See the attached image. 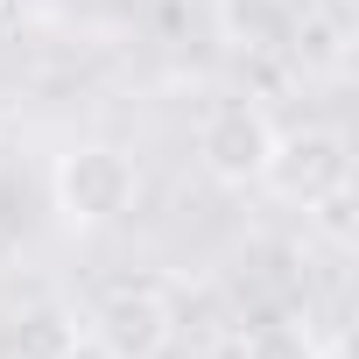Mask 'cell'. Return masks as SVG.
Returning <instances> with one entry per match:
<instances>
[{
    "instance_id": "obj_1",
    "label": "cell",
    "mask_w": 359,
    "mask_h": 359,
    "mask_svg": "<svg viewBox=\"0 0 359 359\" xmlns=\"http://www.w3.org/2000/svg\"><path fill=\"white\" fill-rule=\"evenodd\" d=\"M50 191H57L64 226L85 233V226H113V219L134 205L141 176H134V155H127V148H113V141H78V148L57 155Z\"/></svg>"
},
{
    "instance_id": "obj_2",
    "label": "cell",
    "mask_w": 359,
    "mask_h": 359,
    "mask_svg": "<svg viewBox=\"0 0 359 359\" xmlns=\"http://www.w3.org/2000/svg\"><path fill=\"white\" fill-rule=\"evenodd\" d=\"M268 155H275V120L254 106V99H219L198 127V162L212 184L226 191H247L268 176Z\"/></svg>"
},
{
    "instance_id": "obj_3",
    "label": "cell",
    "mask_w": 359,
    "mask_h": 359,
    "mask_svg": "<svg viewBox=\"0 0 359 359\" xmlns=\"http://www.w3.org/2000/svg\"><path fill=\"white\" fill-rule=\"evenodd\" d=\"M261 184H275V198L289 205H324L331 191L352 184V148L338 127H296V134H275V155H268V176Z\"/></svg>"
},
{
    "instance_id": "obj_4",
    "label": "cell",
    "mask_w": 359,
    "mask_h": 359,
    "mask_svg": "<svg viewBox=\"0 0 359 359\" xmlns=\"http://www.w3.org/2000/svg\"><path fill=\"white\" fill-rule=\"evenodd\" d=\"M92 338L106 359H162L176 338V317H169L162 289H113L92 310Z\"/></svg>"
},
{
    "instance_id": "obj_5",
    "label": "cell",
    "mask_w": 359,
    "mask_h": 359,
    "mask_svg": "<svg viewBox=\"0 0 359 359\" xmlns=\"http://www.w3.org/2000/svg\"><path fill=\"white\" fill-rule=\"evenodd\" d=\"M296 0H219V36L240 50V57H282L296 50Z\"/></svg>"
},
{
    "instance_id": "obj_6",
    "label": "cell",
    "mask_w": 359,
    "mask_h": 359,
    "mask_svg": "<svg viewBox=\"0 0 359 359\" xmlns=\"http://www.w3.org/2000/svg\"><path fill=\"white\" fill-rule=\"evenodd\" d=\"M240 359H317V345L296 324H261V331L240 338Z\"/></svg>"
},
{
    "instance_id": "obj_7",
    "label": "cell",
    "mask_w": 359,
    "mask_h": 359,
    "mask_svg": "<svg viewBox=\"0 0 359 359\" xmlns=\"http://www.w3.org/2000/svg\"><path fill=\"white\" fill-rule=\"evenodd\" d=\"M310 212H317V226H324L338 247L352 240V184H345V191H331V198H324V205H310Z\"/></svg>"
}]
</instances>
